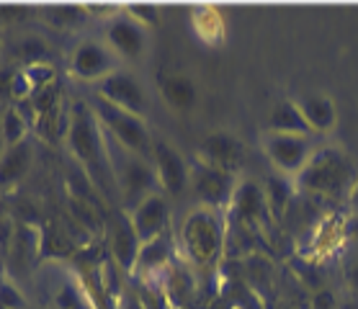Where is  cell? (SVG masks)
I'll return each mask as SVG.
<instances>
[{
    "label": "cell",
    "mask_w": 358,
    "mask_h": 309,
    "mask_svg": "<svg viewBox=\"0 0 358 309\" xmlns=\"http://www.w3.org/2000/svg\"><path fill=\"white\" fill-rule=\"evenodd\" d=\"M29 8L26 6H0V24H13L16 18L26 16Z\"/></svg>",
    "instance_id": "obj_33"
},
{
    "label": "cell",
    "mask_w": 358,
    "mask_h": 309,
    "mask_svg": "<svg viewBox=\"0 0 358 309\" xmlns=\"http://www.w3.org/2000/svg\"><path fill=\"white\" fill-rule=\"evenodd\" d=\"M338 304H341V301L335 299V294L330 292V289H320V292H315V296H312V309H338Z\"/></svg>",
    "instance_id": "obj_32"
},
{
    "label": "cell",
    "mask_w": 358,
    "mask_h": 309,
    "mask_svg": "<svg viewBox=\"0 0 358 309\" xmlns=\"http://www.w3.org/2000/svg\"><path fill=\"white\" fill-rule=\"evenodd\" d=\"M124 10H127L137 24L145 26V29L147 26L157 24V8L152 6V3H134V6H124Z\"/></svg>",
    "instance_id": "obj_30"
},
{
    "label": "cell",
    "mask_w": 358,
    "mask_h": 309,
    "mask_svg": "<svg viewBox=\"0 0 358 309\" xmlns=\"http://www.w3.org/2000/svg\"><path fill=\"white\" fill-rule=\"evenodd\" d=\"M160 93L168 101V106L186 111L196 103V85L186 75H165L160 78Z\"/></svg>",
    "instance_id": "obj_21"
},
{
    "label": "cell",
    "mask_w": 358,
    "mask_h": 309,
    "mask_svg": "<svg viewBox=\"0 0 358 309\" xmlns=\"http://www.w3.org/2000/svg\"><path fill=\"white\" fill-rule=\"evenodd\" d=\"M0 309H26L24 294L10 281H0Z\"/></svg>",
    "instance_id": "obj_29"
},
{
    "label": "cell",
    "mask_w": 358,
    "mask_h": 309,
    "mask_svg": "<svg viewBox=\"0 0 358 309\" xmlns=\"http://www.w3.org/2000/svg\"><path fill=\"white\" fill-rule=\"evenodd\" d=\"M171 255H173V240L168 232L155 237V240H150V243H142L139 255H137V266H134V273H131V276L142 278L145 284L147 281H152L155 273L168 271V266H171Z\"/></svg>",
    "instance_id": "obj_16"
},
{
    "label": "cell",
    "mask_w": 358,
    "mask_h": 309,
    "mask_svg": "<svg viewBox=\"0 0 358 309\" xmlns=\"http://www.w3.org/2000/svg\"><path fill=\"white\" fill-rule=\"evenodd\" d=\"M199 157H201L203 163L217 165L222 171L235 173L237 168L243 165V145H240L235 137L224 134V131L209 134V137L203 139L201 154H199Z\"/></svg>",
    "instance_id": "obj_17"
},
{
    "label": "cell",
    "mask_w": 358,
    "mask_h": 309,
    "mask_svg": "<svg viewBox=\"0 0 358 309\" xmlns=\"http://www.w3.org/2000/svg\"><path fill=\"white\" fill-rule=\"evenodd\" d=\"M90 108L98 119V127L103 131H108L111 137H116L127 150L142 154L147 160H152V134L147 131V124L142 116H134L124 108L108 103L106 98L101 96H90Z\"/></svg>",
    "instance_id": "obj_5"
},
{
    "label": "cell",
    "mask_w": 358,
    "mask_h": 309,
    "mask_svg": "<svg viewBox=\"0 0 358 309\" xmlns=\"http://www.w3.org/2000/svg\"><path fill=\"white\" fill-rule=\"evenodd\" d=\"M70 70L80 80H90V82L103 80L106 75H111L116 70L114 49L101 44V41H90V39L83 41V44L75 47L73 59H70Z\"/></svg>",
    "instance_id": "obj_12"
},
{
    "label": "cell",
    "mask_w": 358,
    "mask_h": 309,
    "mask_svg": "<svg viewBox=\"0 0 358 309\" xmlns=\"http://www.w3.org/2000/svg\"><path fill=\"white\" fill-rule=\"evenodd\" d=\"M16 57L26 62V67L31 65H49L52 57V47L41 36H24L16 47Z\"/></svg>",
    "instance_id": "obj_27"
},
{
    "label": "cell",
    "mask_w": 358,
    "mask_h": 309,
    "mask_svg": "<svg viewBox=\"0 0 358 309\" xmlns=\"http://www.w3.org/2000/svg\"><path fill=\"white\" fill-rule=\"evenodd\" d=\"M31 157L34 150L29 139L6 147V152L0 157V186H13V183L24 178L29 168H31Z\"/></svg>",
    "instance_id": "obj_19"
},
{
    "label": "cell",
    "mask_w": 358,
    "mask_h": 309,
    "mask_svg": "<svg viewBox=\"0 0 358 309\" xmlns=\"http://www.w3.org/2000/svg\"><path fill=\"white\" fill-rule=\"evenodd\" d=\"M96 96L106 98L108 103L124 108L134 116H142L145 119L147 103H145V90L137 82V78L124 70H114L111 75H106L103 80L96 82Z\"/></svg>",
    "instance_id": "obj_10"
},
{
    "label": "cell",
    "mask_w": 358,
    "mask_h": 309,
    "mask_svg": "<svg viewBox=\"0 0 358 309\" xmlns=\"http://www.w3.org/2000/svg\"><path fill=\"white\" fill-rule=\"evenodd\" d=\"M49 229L39 232V250L41 255L49 258H67L78 250V243L70 237V227H59V224H47Z\"/></svg>",
    "instance_id": "obj_23"
},
{
    "label": "cell",
    "mask_w": 358,
    "mask_h": 309,
    "mask_svg": "<svg viewBox=\"0 0 358 309\" xmlns=\"http://www.w3.org/2000/svg\"><path fill=\"white\" fill-rule=\"evenodd\" d=\"M180 243L188 261L199 268H214L224 255L227 243V220L220 209L201 206L186 217L180 229Z\"/></svg>",
    "instance_id": "obj_3"
},
{
    "label": "cell",
    "mask_w": 358,
    "mask_h": 309,
    "mask_svg": "<svg viewBox=\"0 0 358 309\" xmlns=\"http://www.w3.org/2000/svg\"><path fill=\"white\" fill-rule=\"evenodd\" d=\"M271 131H281V134H310V127L304 122L301 111L296 108L294 101H278L273 111H271Z\"/></svg>",
    "instance_id": "obj_22"
},
{
    "label": "cell",
    "mask_w": 358,
    "mask_h": 309,
    "mask_svg": "<svg viewBox=\"0 0 358 309\" xmlns=\"http://www.w3.org/2000/svg\"><path fill=\"white\" fill-rule=\"evenodd\" d=\"M343 243H345V220L338 214H327L325 220L315 222L310 227V237L304 243L301 258L312 263L327 261L330 255L341 250Z\"/></svg>",
    "instance_id": "obj_13"
},
{
    "label": "cell",
    "mask_w": 358,
    "mask_h": 309,
    "mask_svg": "<svg viewBox=\"0 0 358 309\" xmlns=\"http://www.w3.org/2000/svg\"><path fill=\"white\" fill-rule=\"evenodd\" d=\"M47 24L57 29H80L90 21V13L85 6H49Z\"/></svg>",
    "instance_id": "obj_26"
},
{
    "label": "cell",
    "mask_w": 358,
    "mask_h": 309,
    "mask_svg": "<svg viewBox=\"0 0 358 309\" xmlns=\"http://www.w3.org/2000/svg\"><path fill=\"white\" fill-rule=\"evenodd\" d=\"M348 203L353 206L358 212V178H356V183H353V188H350V194H348Z\"/></svg>",
    "instance_id": "obj_35"
},
{
    "label": "cell",
    "mask_w": 358,
    "mask_h": 309,
    "mask_svg": "<svg viewBox=\"0 0 358 309\" xmlns=\"http://www.w3.org/2000/svg\"><path fill=\"white\" fill-rule=\"evenodd\" d=\"M106 237H108V247H111V261H114L124 273H134L142 240H139L137 229L131 224V217L127 209H122V206H111V209H108Z\"/></svg>",
    "instance_id": "obj_9"
},
{
    "label": "cell",
    "mask_w": 358,
    "mask_h": 309,
    "mask_svg": "<svg viewBox=\"0 0 358 309\" xmlns=\"http://www.w3.org/2000/svg\"><path fill=\"white\" fill-rule=\"evenodd\" d=\"M106 39H108V47L114 49L116 55H122V57H137L139 52L145 49L147 29L142 24H137L122 8V13H116L106 24Z\"/></svg>",
    "instance_id": "obj_14"
},
{
    "label": "cell",
    "mask_w": 358,
    "mask_h": 309,
    "mask_svg": "<svg viewBox=\"0 0 358 309\" xmlns=\"http://www.w3.org/2000/svg\"><path fill=\"white\" fill-rule=\"evenodd\" d=\"M103 134V142H106V154L108 163H111V173H114L116 188H119V201H122V209L127 212H134L139 203L145 201L147 196L157 194L155 188L157 183V173L152 160H147L142 154L131 152L119 142L116 137H111L108 131L101 129Z\"/></svg>",
    "instance_id": "obj_2"
},
{
    "label": "cell",
    "mask_w": 358,
    "mask_h": 309,
    "mask_svg": "<svg viewBox=\"0 0 358 309\" xmlns=\"http://www.w3.org/2000/svg\"><path fill=\"white\" fill-rule=\"evenodd\" d=\"M0 122H3V116H0Z\"/></svg>",
    "instance_id": "obj_39"
},
{
    "label": "cell",
    "mask_w": 358,
    "mask_h": 309,
    "mask_svg": "<svg viewBox=\"0 0 358 309\" xmlns=\"http://www.w3.org/2000/svg\"><path fill=\"white\" fill-rule=\"evenodd\" d=\"M296 188L304 194L322 196V199H338V196H348L356 175H353V165L341 150L325 147L320 152H312L310 163L301 168V173L294 178Z\"/></svg>",
    "instance_id": "obj_4"
},
{
    "label": "cell",
    "mask_w": 358,
    "mask_h": 309,
    "mask_svg": "<svg viewBox=\"0 0 358 309\" xmlns=\"http://www.w3.org/2000/svg\"><path fill=\"white\" fill-rule=\"evenodd\" d=\"M0 49H3V39H0Z\"/></svg>",
    "instance_id": "obj_38"
},
{
    "label": "cell",
    "mask_w": 358,
    "mask_h": 309,
    "mask_svg": "<svg viewBox=\"0 0 358 309\" xmlns=\"http://www.w3.org/2000/svg\"><path fill=\"white\" fill-rule=\"evenodd\" d=\"M26 131H29V124H26L24 116L18 114L16 108H8V111L3 114V122H0V137H3L6 147L24 142Z\"/></svg>",
    "instance_id": "obj_28"
},
{
    "label": "cell",
    "mask_w": 358,
    "mask_h": 309,
    "mask_svg": "<svg viewBox=\"0 0 358 309\" xmlns=\"http://www.w3.org/2000/svg\"><path fill=\"white\" fill-rule=\"evenodd\" d=\"M3 152H6V142H3V137H0V157H3Z\"/></svg>",
    "instance_id": "obj_37"
},
{
    "label": "cell",
    "mask_w": 358,
    "mask_h": 309,
    "mask_svg": "<svg viewBox=\"0 0 358 309\" xmlns=\"http://www.w3.org/2000/svg\"><path fill=\"white\" fill-rule=\"evenodd\" d=\"M194 31L206 44H222L224 39V21L222 13L212 6H199L194 8Z\"/></svg>",
    "instance_id": "obj_24"
},
{
    "label": "cell",
    "mask_w": 358,
    "mask_h": 309,
    "mask_svg": "<svg viewBox=\"0 0 358 309\" xmlns=\"http://www.w3.org/2000/svg\"><path fill=\"white\" fill-rule=\"evenodd\" d=\"M129 217L134 229H137L139 240L150 243V240H155V237L168 232V217H171V212H168V201H165L163 196L152 194L147 196Z\"/></svg>",
    "instance_id": "obj_15"
},
{
    "label": "cell",
    "mask_w": 358,
    "mask_h": 309,
    "mask_svg": "<svg viewBox=\"0 0 358 309\" xmlns=\"http://www.w3.org/2000/svg\"><path fill=\"white\" fill-rule=\"evenodd\" d=\"M227 214H229V227L248 229L252 235L263 232V229L268 227V222L273 220L268 201H266V191L255 180L237 183L235 196H232V201L227 206Z\"/></svg>",
    "instance_id": "obj_6"
},
{
    "label": "cell",
    "mask_w": 358,
    "mask_h": 309,
    "mask_svg": "<svg viewBox=\"0 0 358 309\" xmlns=\"http://www.w3.org/2000/svg\"><path fill=\"white\" fill-rule=\"evenodd\" d=\"M263 152L268 157L273 168L281 175L296 178L301 168L310 163L312 157V145L310 137L304 134H281V131H268L263 137Z\"/></svg>",
    "instance_id": "obj_8"
},
{
    "label": "cell",
    "mask_w": 358,
    "mask_h": 309,
    "mask_svg": "<svg viewBox=\"0 0 358 309\" xmlns=\"http://www.w3.org/2000/svg\"><path fill=\"white\" fill-rule=\"evenodd\" d=\"M152 165L157 173V183L163 191L178 196L188 186V165L180 157V152L168 142V139L152 137Z\"/></svg>",
    "instance_id": "obj_11"
},
{
    "label": "cell",
    "mask_w": 358,
    "mask_h": 309,
    "mask_svg": "<svg viewBox=\"0 0 358 309\" xmlns=\"http://www.w3.org/2000/svg\"><path fill=\"white\" fill-rule=\"evenodd\" d=\"M345 284H348V289H350V296L358 299V261H353L348 268H345Z\"/></svg>",
    "instance_id": "obj_34"
},
{
    "label": "cell",
    "mask_w": 358,
    "mask_h": 309,
    "mask_svg": "<svg viewBox=\"0 0 358 309\" xmlns=\"http://www.w3.org/2000/svg\"><path fill=\"white\" fill-rule=\"evenodd\" d=\"M245 276H248V284L252 286V292H255V299L263 296V294L268 292L271 284H273V263L261 255V252H250L248 258H245Z\"/></svg>",
    "instance_id": "obj_25"
},
{
    "label": "cell",
    "mask_w": 358,
    "mask_h": 309,
    "mask_svg": "<svg viewBox=\"0 0 358 309\" xmlns=\"http://www.w3.org/2000/svg\"><path fill=\"white\" fill-rule=\"evenodd\" d=\"M67 147L75 154V160L80 165L85 175L90 178L93 188L103 199L119 201V188H116L111 163L106 154V142L98 127V119L93 108L85 101H73L70 106V127H67ZM122 206V201H119Z\"/></svg>",
    "instance_id": "obj_1"
},
{
    "label": "cell",
    "mask_w": 358,
    "mask_h": 309,
    "mask_svg": "<svg viewBox=\"0 0 358 309\" xmlns=\"http://www.w3.org/2000/svg\"><path fill=\"white\" fill-rule=\"evenodd\" d=\"M13 78H16L13 67H0V101L13 98Z\"/></svg>",
    "instance_id": "obj_31"
},
{
    "label": "cell",
    "mask_w": 358,
    "mask_h": 309,
    "mask_svg": "<svg viewBox=\"0 0 358 309\" xmlns=\"http://www.w3.org/2000/svg\"><path fill=\"white\" fill-rule=\"evenodd\" d=\"M338 309H358V299L356 296H348V299H343L341 304H338Z\"/></svg>",
    "instance_id": "obj_36"
},
{
    "label": "cell",
    "mask_w": 358,
    "mask_h": 309,
    "mask_svg": "<svg viewBox=\"0 0 358 309\" xmlns=\"http://www.w3.org/2000/svg\"><path fill=\"white\" fill-rule=\"evenodd\" d=\"M188 180L194 183V194L196 199L209 206V209H227L232 196H235L237 188V175L229 171H222L217 165L203 163L201 157L191 165V173H188Z\"/></svg>",
    "instance_id": "obj_7"
},
{
    "label": "cell",
    "mask_w": 358,
    "mask_h": 309,
    "mask_svg": "<svg viewBox=\"0 0 358 309\" xmlns=\"http://www.w3.org/2000/svg\"><path fill=\"white\" fill-rule=\"evenodd\" d=\"M296 108L301 111L304 122L310 127V131H317V134H325L338 124V111H335L333 98L322 96V93H307V96H299L296 101Z\"/></svg>",
    "instance_id": "obj_18"
},
{
    "label": "cell",
    "mask_w": 358,
    "mask_h": 309,
    "mask_svg": "<svg viewBox=\"0 0 358 309\" xmlns=\"http://www.w3.org/2000/svg\"><path fill=\"white\" fill-rule=\"evenodd\" d=\"M266 201H268V209H271V217L273 220H284L286 212H289V206H292L294 196H296V183H294L289 175H271L266 180Z\"/></svg>",
    "instance_id": "obj_20"
}]
</instances>
